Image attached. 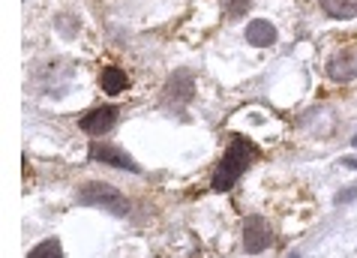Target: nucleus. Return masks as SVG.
I'll list each match as a JSON object with an SVG mask.
<instances>
[{"mask_svg": "<svg viewBox=\"0 0 357 258\" xmlns=\"http://www.w3.org/2000/svg\"><path fill=\"white\" fill-rule=\"evenodd\" d=\"M321 9L331 18H357V0H321Z\"/></svg>", "mask_w": 357, "mask_h": 258, "instance_id": "1a4fd4ad", "label": "nucleus"}, {"mask_svg": "<svg viewBox=\"0 0 357 258\" xmlns=\"http://www.w3.org/2000/svg\"><path fill=\"white\" fill-rule=\"evenodd\" d=\"M91 153H93V160H102V162H112V165H117V168H130V172H138V165H135L123 151H117V147L93 144V147H91Z\"/></svg>", "mask_w": 357, "mask_h": 258, "instance_id": "6e6552de", "label": "nucleus"}, {"mask_svg": "<svg viewBox=\"0 0 357 258\" xmlns=\"http://www.w3.org/2000/svg\"><path fill=\"white\" fill-rule=\"evenodd\" d=\"M324 73L331 82H354L357 78V36L340 39L324 57Z\"/></svg>", "mask_w": 357, "mask_h": 258, "instance_id": "f03ea898", "label": "nucleus"}, {"mask_svg": "<svg viewBox=\"0 0 357 258\" xmlns=\"http://www.w3.org/2000/svg\"><path fill=\"white\" fill-rule=\"evenodd\" d=\"M114 121H117V108L114 105H102V108H93V112H87L78 126H82L87 135H105L108 129L114 126Z\"/></svg>", "mask_w": 357, "mask_h": 258, "instance_id": "20e7f679", "label": "nucleus"}, {"mask_svg": "<svg viewBox=\"0 0 357 258\" xmlns=\"http://www.w3.org/2000/svg\"><path fill=\"white\" fill-rule=\"evenodd\" d=\"M27 258H63V250H61L57 241H45V243H39Z\"/></svg>", "mask_w": 357, "mask_h": 258, "instance_id": "9d476101", "label": "nucleus"}, {"mask_svg": "<svg viewBox=\"0 0 357 258\" xmlns=\"http://www.w3.org/2000/svg\"><path fill=\"white\" fill-rule=\"evenodd\" d=\"M252 153H255V147L246 142L243 135H234V138H231V144H228V151L222 153L220 168L213 172V190H216V192L231 190L234 181L246 172V165L252 162Z\"/></svg>", "mask_w": 357, "mask_h": 258, "instance_id": "f257e3e1", "label": "nucleus"}, {"mask_svg": "<svg viewBox=\"0 0 357 258\" xmlns=\"http://www.w3.org/2000/svg\"><path fill=\"white\" fill-rule=\"evenodd\" d=\"M82 202L84 204H102L108 207L112 213H126V202H123V195L112 190V186H105V183H91V186H84L82 190Z\"/></svg>", "mask_w": 357, "mask_h": 258, "instance_id": "7ed1b4c3", "label": "nucleus"}, {"mask_svg": "<svg viewBox=\"0 0 357 258\" xmlns=\"http://www.w3.org/2000/svg\"><path fill=\"white\" fill-rule=\"evenodd\" d=\"M99 87H102L105 93L117 96V93H123L126 87H130V75H126L121 66H105L102 73H99Z\"/></svg>", "mask_w": 357, "mask_h": 258, "instance_id": "0eeeda50", "label": "nucleus"}, {"mask_svg": "<svg viewBox=\"0 0 357 258\" xmlns=\"http://www.w3.org/2000/svg\"><path fill=\"white\" fill-rule=\"evenodd\" d=\"M243 243L250 252H261L271 246V225H267L264 220H250L243 228Z\"/></svg>", "mask_w": 357, "mask_h": 258, "instance_id": "39448f33", "label": "nucleus"}, {"mask_svg": "<svg viewBox=\"0 0 357 258\" xmlns=\"http://www.w3.org/2000/svg\"><path fill=\"white\" fill-rule=\"evenodd\" d=\"M246 43L250 45H259V48H267L276 43V31L271 22H264V18H255V22L246 24Z\"/></svg>", "mask_w": 357, "mask_h": 258, "instance_id": "423d86ee", "label": "nucleus"}]
</instances>
